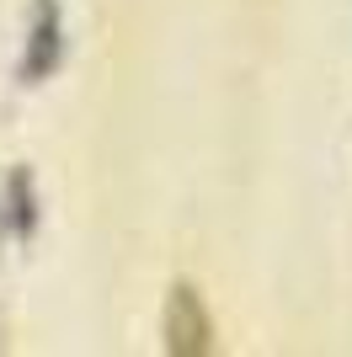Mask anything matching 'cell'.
Instances as JSON below:
<instances>
[{
	"instance_id": "1",
	"label": "cell",
	"mask_w": 352,
	"mask_h": 357,
	"mask_svg": "<svg viewBox=\"0 0 352 357\" xmlns=\"http://www.w3.org/2000/svg\"><path fill=\"white\" fill-rule=\"evenodd\" d=\"M166 347L176 357H198L214 347V320H208V310L198 304V294L187 283L176 288L171 304H166Z\"/></svg>"
}]
</instances>
